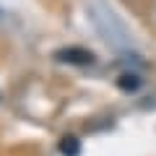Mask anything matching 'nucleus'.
Wrapping results in <instances>:
<instances>
[{"label":"nucleus","mask_w":156,"mask_h":156,"mask_svg":"<svg viewBox=\"0 0 156 156\" xmlns=\"http://www.w3.org/2000/svg\"><path fill=\"white\" fill-rule=\"evenodd\" d=\"M117 86H120L122 91H135L140 86V78L135 76V73H122V76L117 78Z\"/></svg>","instance_id":"nucleus-3"},{"label":"nucleus","mask_w":156,"mask_h":156,"mask_svg":"<svg viewBox=\"0 0 156 156\" xmlns=\"http://www.w3.org/2000/svg\"><path fill=\"white\" fill-rule=\"evenodd\" d=\"M57 62H68V65H91L94 62V52L83 50V47H62L55 52Z\"/></svg>","instance_id":"nucleus-1"},{"label":"nucleus","mask_w":156,"mask_h":156,"mask_svg":"<svg viewBox=\"0 0 156 156\" xmlns=\"http://www.w3.org/2000/svg\"><path fill=\"white\" fill-rule=\"evenodd\" d=\"M60 154L62 156H78L81 154V140L76 135H62L60 138Z\"/></svg>","instance_id":"nucleus-2"}]
</instances>
